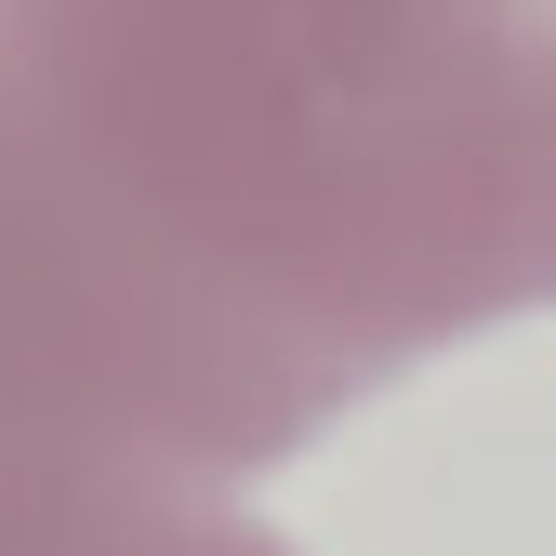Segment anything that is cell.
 Wrapping results in <instances>:
<instances>
[{
    "label": "cell",
    "mask_w": 556,
    "mask_h": 556,
    "mask_svg": "<svg viewBox=\"0 0 556 556\" xmlns=\"http://www.w3.org/2000/svg\"><path fill=\"white\" fill-rule=\"evenodd\" d=\"M93 93L410 213H556V0H40Z\"/></svg>",
    "instance_id": "obj_1"
}]
</instances>
